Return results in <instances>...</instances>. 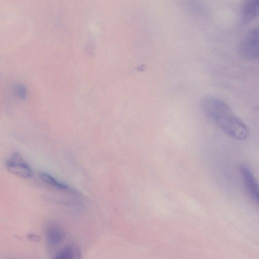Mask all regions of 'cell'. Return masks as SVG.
<instances>
[{"mask_svg": "<svg viewBox=\"0 0 259 259\" xmlns=\"http://www.w3.org/2000/svg\"><path fill=\"white\" fill-rule=\"evenodd\" d=\"M204 115L229 137L238 141L247 138L249 130L246 125L222 100L206 96L200 103Z\"/></svg>", "mask_w": 259, "mask_h": 259, "instance_id": "1", "label": "cell"}, {"mask_svg": "<svg viewBox=\"0 0 259 259\" xmlns=\"http://www.w3.org/2000/svg\"><path fill=\"white\" fill-rule=\"evenodd\" d=\"M239 51L245 59L256 60L258 58V32L257 28L250 30L242 40Z\"/></svg>", "mask_w": 259, "mask_h": 259, "instance_id": "2", "label": "cell"}, {"mask_svg": "<svg viewBox=\"0 0 259 259\" xmlns=\"http://www.w3.org/2000/svg\"><path fill=\"white\" fill-rule=\"evenodd\" d=\"M5 164L8 171L20 178L28 179L32 176L31 167L19 153H13Z\"/></svg>", "mask_w": 259, "mask_h": 259, "instance_id": "3", "label": "cell"}, {"mask_svg": "<svg viewBox=\"0 0 259 259\" xmlns=\"http://www.w3.org/2000/svg\"><path fill=\"white\" fill-rule=\"evenodd\" d=\"M240 171L249 195L254 202L258 203V188L255 178L250 169L245 165H241Z\"/></svg>", "mask_w": 259, "mask_h": 259, "instance_id": "4", "label": "cell"}, {"mask_svg": "<svg viewBox=\"0 0 259 259\" xmlns=\"http://www.w3.org/2000/svg\"><path fill=\"white\" fill-rule=\"evenodd\" d=\"M45 232L47 241L52 246L60 244L65 237L63 230L56 223L48 224L46 227Z\"/></svg>", "mask_w": 259, "mask_h": 259, "instance_id": "5", "label": "cell"}, {"mask_svg": "<svg viewBox=\"0 0 259 259\" xmlns=\"http://www.w3.org/2000/svg\"><path fill=\"white\" fill-rule=\"evenodd\" d=\"M258 0H245L242 8V20L247 23L254 19L258 14Z\"/></svg>", "mask_w": 259, "mask_h": 259, "instance_id": "6", "label": "cell"}, {"mask_svg": "<svg viewBox=\"0 0 259 259\" xmlns=\"http://www.w3.org/2000/svg\"><path fill=\"white\" fill-rule=\"evenodd\" d=\"M81 253L79 249L74 245H67L60 250L55 257L56 259H71L80 257Z\"/></svg>", "mask_w": 259, "mask_h": 259, "instance_id": "7", "label": "cell"}, {"mask_svg": "<svg viewBox=\"0 0 259 259\" xmlns=\"http://www.w3.org/2000/svg\"><path fill=\"white\" fill-rule=\"evenodd\" d=\"M40 177L44 182L54 187L63 190H68L70 189L68 186L58 181L53 177L48 174L41 173L40 174Z\"/></svg>", "mask_w": 259, "mask_h": 259, "instance_id": "8", "label": "cell"}, {"mask_svg": "<svg viewBox=\"0 0 259 259\" xmlns=\"http://www.w3.org/2000/svg\"><path fill=\"white\" fill-rule=\"evenodd\" d=\"M14 95L20 100L25 99L28 95V90L26 87L22 83H17L13 87Z\"/></svg>", "mask_w": 259, "mask_h": 259, "instance_id": "9", "label": "cell"}, {"mask_svg": "<svg viewBox=\"0 0 259 259\" xmlns=\"http://www.w3.org/2000/svg\"><path fill=\"white\" fill-rule=\"evenodd\" d=\"M27 239L33 242H38L40 240V237L36 234L30 233L27 235Z\"/></svg>", "mask_w": 259, "mask_h": 259, "instance_id": "10", "label": "cell"}]
</instances>
